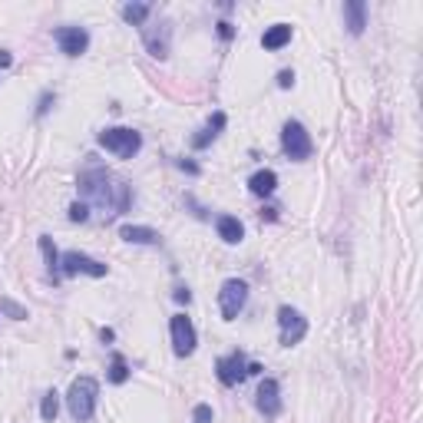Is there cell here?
Returning a JSON list of instances; mask_svg holds the SVG:
<instances>
[{"mask_svg":"<svg viewBox=\"0 0 423 423\" xmlns=\"http://www.w3.org/2000/svg\"><path fill=\"white\" fill-rule=\"evenodd\" d=\"M169 37H172L169 24H162L159 30L146 27V30H142V40H146V50H149V57H156V60H165V57H169Z\"/></svg>","mask_w":423,"mask_h":423,"instance_id":"12","label":"cell"},{"mask_svg":"<svg viewBox=\"0 0 423 423\" xmlns=\"http://www.w3.org/2000/svg\"><path fill=\"white\" fill-rule=\"evenodd\" d=\"M119 238L129 242V245H159L162 242V235L156 228H149V225H123L119 228Z\"/></svg>","mask_w":423,"mask_h":423,"instance_id":"13","label":"cell"},{"mask_svg":"<svg viewBox=\"0 0 423 423\" xmlns=\"http://www.w3.org/2000/svg\"><path fill=\"white\" fill-rule=\"evenodd\" d=\"M53 37L60 43V53H66V57H83L89 47V34L83 27H60Z\"/></svg>","mask_w":423,"mask_h":423,"instance_id":"11","label":"cell"},{"mask_svg":"<svg viewBox=\"0 0 423 423\" xmlns=\"http://www.w3.org/2000/svg\"><path fill=\"white\" fill-rule=\"evenodd\" d=\"M76 188H80V199L87 202V205H93V209H100L106 218L110 215H123L133 205L129 186H126L119 175H112L110 169H103V165L83 169L80 179H76Z\"/></svg>","mask_w":423,"mask_h":423,"instance_id":"1","label":"cell"},{"mask_svg":"<svg viewBox=\"0 0 423 423\" xmlns=\"http://www.w3.org/2000/svg\"><path fill=\"white\" fill-rule=\"evenodd\" d=\"M225 123H228V116H225L222 110H218V112H212V119H209L205 126H202V133H199V136H192V149H205L209 142H215V139H218V133L225 129Z\"/></svg>","mask_w":423,"mask_h":423,"instance_id":"14","label":"cell"},{"mask_svg":"<svg viewBox=\"0 0 423 423\" xmlns=\"http://www.w3.org/2000/svg\"><path fill=\"white\" fill-rule=\"evenodd\" d=\"M212 417H215V413H212L209 403H199V407L192 410V420H195V423H212Z\"/></svg>","mask_w":423,"mask_h":423,"instance_id":"26","label":"cell"},{"mask_svg":"<svg viewBox=\"0 0 423 423\" xmlns=\"http://www.w3.org/2000/svg\"><path fill=\"white\" fill-rule=\"evenodd\" d=\"M110 384H126L129 380V364H126L123 354H112V361H110Z\"/></svg>","mask_w":423,"mask_h":423,"instance_id":"22","label":"cell"},{"mask_svg":"<svg viewBox=\"0 0 423 423\" xmlns=\"http://www.w3.org/2000/svg\"><path fill=\"white\" fill-rule=\"evenodd\" d=\"M288 43H291V24H274L265 30V37H262L265 50H281Z\"/></svg>","mask_w":423,"mask_h":423,"instance_id":"18","label":"cell"},{"mask_svg":"<svg viewBox=\"0 0 423 423\" xmlns=\"http://www.w3.org/2000/svg\"><path fill=\"white\" fill-rule=\"evenodd\" d=\"M40 251H43V262H47V272L57 278L60 274V251H57V245H53L50 235H40Z\"/></svg>","mask_w":423,"mask_h":423,"instance_id":"19","label":"cell"},{"mask_svg":"<svg viewBox=\"0 0 423 423\" xmlns=\"http://www.w3.org/2000/svg\"><path fill=\"white\" fill-rule=\"evenodd\" d=\"M344 24L354 37H361L364 27H367V3L364 0H348L344 3Z\"/></svg>","mask_w":423,"mask_h":423,"instance_id":"15","label":"cell"},{"mask_svg":"<svg viewBox=\"0 0 423 423\" xmlns=\"http://www.w3.org/2000/svg\"><path fill=\"white\" fill-rule=\"evenodd\" d=\"M57 413H60V394H57V390H47L43 400H40V417H43L47 423H53L57 420Z\"/></svg>","mask_w":423,"mask_h":423,"instance_id":"21","label":"cell"},{"mask_svg":"<svg viewBox=\"0 0 423 423\" xmlns=\"http://www.w3.org/2000/svg\"><path fill=\"white\" fill-rule=\"evenodd\" d=\"M0 311L7 314V318H13V321H24V318H27V308H20V304H17V301H10V298L0 301Z\"/></svg>","mask_w":423,"mask_h":423,"instance_id":"23","label":"cell"},{"mask_svg":"<svg viewBox=\"0 0 423 423\" xmlns=\"http://www.w3.org/2000/svg\"><path fill=\"white\" fill-rule=\"evenodd\" d=\"M96 142H100L106 152H112L116 159H133V156L142 149V136H139L136 129H129V126H112V129H103Z\"/></svg>","mask_w":423,"mask_h":423,"instance_id":"3","label":"cell"},{"mask_svg":"<svg viewBox=\"0 0 423 423\" xmlns=\"http://www.w3.org/2000/svg\"><path fill=\"white\" fill-rule=\"evenodd\" d=\"M149 10H152L149 3H123V10H119V13H123L126 24L142 27V24H146V17H149Z\"/></svg>","mask_w":423,"mask_h":423,"instance_id":"20","label":"cell"},{"mask_svg":"<svg viewBox=\"0 0 423 423\" xmlns=\"http://www.w3.org/2000/svg\"><path fill=\"white\" fill-rule=\"evenodd\" d=\"M218 37H222V40H232V37H235V27L228 24V20H218Z\"/></svg>","mask_w":423,"mask_h":423,"instance_id":"27","label":"cell"},{"mask_svg":"<svg viewBox=\"0 0 423 423\" xmlns=\"http://www.w3.org/2000/svg\"><path fill=\"white\" fill-rule=\"evenodd\" d=\"M169 334H172V350L175 357H188L195 344H199V334H195V324L188 321L186 314H175L169 321Z\"/></svg>","mask_w":423,"mask_h":423,"instance_id":"8","label":"cell"},{"mask_svg":"<svg viewBox=\"0 0 423 423\" xmlns=\"http://www.w3.org/2000/svg\"><path fill=\"white\" fill-rule=\"evenodd\" d=\"M255 407H258V413H262L265 420L281 417V387H278V380H274V377H265L262 384H258Z\"/></svg>","mask_w":423,"mask_h":423,"instance_id":"10","label":"cell"},{"mask_svg":"<svg viewBox=\"0 0 423 423\" xmlns=\"http://www.w3.org/2000/svg\"><path fill=\"white\" fill-rule=\"evenodd\" d=\"M96 400H100V384L93 377H76L70 390H66V407L76 423H89L96 413Z\"/></svg>","mask_w":423,"mask_h":423,"instance_id":"2","label":"cell"},{"mask_svg":"<svg viewBox=\"0 0 423 423\" xmlns=\"http://www.w3.org/2000/svg\"><path fill=\"white\" fill-rule=\"evenodd\" d=\"M175 301H179V304H188V301H192L188 288H175Z\"/></svg>","mask_w":423,"mask_h":423,"instance_id":"30","label":"cell"},{"mask_svg":"<svg viewBox=\"0 0 423 423\" xmlns=\"http://www.w3.org/2000/svg\"><path fill=\"white\" fill-rule=\"evenodd\" d=\"M89 218V205L87 202H73L70 205V222H87Z\"/></svg>","mask_w":423,"mask_h":423,"instance_id":"25","label":"cell"},{"mask_svg":"<svg viewBox=\"0 0 423 423\" xmlns=\"http://www.w3.org/2000/svg\"><path fill=\"white\" fill-rule=\"evenodd\" d=\"M53 103H57V93H50V89H43V93H40V100H37V119H43V116L50 112Z\"/></svg>","mask_w":423,"mask_h":423,"instance_id":"24","label":"cell"},{"mask_svg":"<svg viewBox=\"0 0 423 423\" xmlns=\"http://www.w3.org/2000/svg\"><path fill=\"white\" fill-rule=\"evenodd\" d=\"M245 301H248V285L242 281V278H228L218 291V308H222V318L225 321H235L242 308H245Z\"/></svg>","mask_w":423,"mask_h":423,"instance_id":"5","label":"cell"},{"mask_svg":"<svg viewBox=\"0 0 423 423\" xmlns=\"http://www.w3.org/2000/svg\"><path fill=\"white\" fill-rule=\"evenodd\" d=\"M278 327H281V344H285V348H295V344H301L304 334H308V318L301 311H295V308L281 304V308H278Z\"/></svg>","mask_w":423,"mask_h":423,"instance_id":"7","label":"cell"},{"mask_svg":"<svg viewBox=\"0 0 423 423\" xmlns=\"http://www.w3.org/2000/svg\"><path fill=\"white\" fill-rule=\"evenodd\" d=\"M215 232H218V238H222L225 245H238L245 238V228H242V222H238L235 215H218L215 218Z\"/></svg>","mask_w":423,"mask_h":423,"instance_id":"16","label":"cell"},{"mask_svg":"<svg viewBox=\"0 0 423 423\" xmlns=\"http://www.w3.org/2000/svg\"><path fill=\"white\" fill-rule=\"evenodd\" d=\"M215 373H218L222 387H238L245 377H248V361H245V354H242V350H232V354L218 357V361H215Z\"/></svg>","mask_w":423,"mask_h":423,"instance_id":"9","label":"cell"},{"mask_svg":"<svg viewBox=\"0 0 423 423\" xmlns=\"http://www.w3.org/2000/svg\"><path fill=\"white\" fill-rule=\"evenodd\" d=\"M248 188L255 192V195L268 199V195H274V188H278V175H274L272 169H258V172L248 179Z\"/></svg>","mask_w":423,"mask_h":423,"instance_id":"17","label":"cell"},{"mask_svg":"<svg viewBox=\"0 0 423 423\" xmlns=\"http://www.w3.org/2000/svg\"><path fill=\"white\" fill-rule=\"evenodd\" d=\"M60 274H66V278H76V274L106 278V274H110V268H106L103 262H96V258L83 255V251H66V255H60Z\"/></svg>","mask_w":423,"mask_h":423,"instance_id":"6","label":"cell"},{"mask_svg":"<svg viewBox=\"0 0 423 423\" xmlns=\"http://www.w3.org/2000/svg\"><path fill=\"white\" fill-rule=\"evenodd\" d=\"M175 165H179L182 172H188V175H199V172H202L199 165H195V162H188V159H179V162H175Z\"/></svg>","mask_w":423,"mask_h":423,"instance_id":"29","label":"cell"},{"mask_svg":"<svg viewBox=\"0 0 423 423\" xmlns=\"http://www.w3.org/2000/svg\"><path fill=\"white\" fill-rule=\"evenodd\" d=\"M10 63H13V57H10V53H7V50H0V70H7Z\"/></svg>","mask_w":423,"mask_h":423,"instance_id":"31","label":"cell"},{"mask_svg":"<svg viewBox=\"0 0 423 423\" xmlns=\"http://www.w3.org/2000/svg\"><path fill=\"white\" fill-rule=\"evenodd\" d=\"M281 149H285V156L291 162L311 159V152H314L311 133H308V129H304L298 119H288V123L281 126Z\"/></svg>","mask_w":423,"mask_h":423,"instance_id":"4","label":"cell"},{"mask_svg":"<svg viewBox=\"0 0 423 423\" xmlns=\"http://www.w3.org/2000/svg\"><path fill=\"white\" fill-rule=\"evenodd\" d=\"M278 87H281V89L295 87V73H291V70H281V73H278Z\"/></svg>","mask_w":423,"mask_h":423,"instance_id":"28","label":"cell"}]
</instances>
